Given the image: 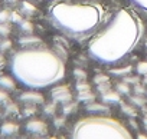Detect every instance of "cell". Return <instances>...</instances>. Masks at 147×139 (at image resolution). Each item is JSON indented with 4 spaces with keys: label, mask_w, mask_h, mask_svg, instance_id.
Listing matches in <instances>:
<instances>
[{
    "label": "cell",
    "mask_w": 147,
    "mask_h": 139,
    "mask_svg": "<svg viewBox=\"0 0 147 139\" xmlns=\"http://www.w3.org/2000/svg\"><path fill=\"white\" fill-rule=\"evenodd\" d=\"M9 100V93L3 89H0V103H5Z\"/></svg>",
    "instance_id": "cell-10"
},
{
    "label": "cell",
    "mask_w": 147,
    "mask_h": 139,
    "mask_svg": "<svg viewBox=\"0 0 147 139\" xmlns=\"http://www.w3.org/2000/svg\"><path fill=\"white\" fill-rule=\"evenodd\" d=\"M131 2H133L137 7H140L141 10L147 12V0H131Z\"/></svg>",
    "instance_id": "cell-9"
},
{
    "label": "cell",
    "mask_w": 147,
    "mask_h": 139,
    "mask_svg": "<svg viewBox=\"0 0 147 139\" xmlns=\"http://www.w3.org/2000/svg\"><path fill=\"white\" fill-rule=\"evenodd\" d=\"M72 139H134L130 130L111 116H87L72 129Z\"/></svg>",
    "instance_id": "cell-4"
},
{
    "label": "cell",
    "mask_w": 147,
    "mask_h": 139,
    "mask_svg": "<svg viewBox=\"0 0 147 139\" xmlns=\"http://www.w3.org/2000/svg\"><path fill=\"white\" fill-rule=\"evenodd\" d=\"M143 33L140 16L130 9H120L90 40L88 55L102 65H115L137 47Z\"/></svg>",
    "instance_id": "cell-1"
},
{
    "label": "cell",
    "mask_w": 147,
    "mask_h": 139,
    "mask_svg": "<svg viewBox=\"0 0 147 139\" xmlns=\"http://www.w3.org/2000/svg\"><path fill=\"white\" fill-rule=\"evenodd\" d=\"M18 130H19V125L15 123V122H5V123H2V126H0V133H2L3 136H12Z\"/></svg>",
    "instance_id": "cell-7"
},
{
    "label": "cell",
    "mask_w": 147,
    "mask_h": 139,
    "mask_svg": "<svg viewBox=\"0 0 147 139\" xmlns=\"http://www.w3.org/2000/svg\"><path fill=\"white\" fill-rule=\"evenodd\" d=\"M26 129H28V132H32V133H38V135H40V133H46L48 126H46V123H45L43 120L32 119V120H29V122L26 123Z\"/></svg>",
    "instance_id": "cell-5"
},
{
    "label": "cell",
    "mask_w": 147,
    "mask_h": 139,
    "mask_svg": "<svg viewBox=\"0 0 147 139\" xmlns=\"http://www.w3.org/2000/svg\"><path fill=\"white\" fill-rule=\"evenodd\" d=\"M35 139H38V138H35Z\"/></svg>",
    "instance_id": "cell-14"
},
{
    "label": "cell",
    "mask_w": 147,
    "mask_h": 139,
    "mask_svg": "<svg viewBox=\"0 0 147 139\" xmlns=\"http://www.w3.org/2000/svg\"><path fill=\"white\" fill-rule=\"evenodd\" d=\"M20 100L26 102V103H42L43 102V96L35 92H26L23 95H20Z\"/></svg>",
    "instance_id": "cell-8"
},
{
    "label": "cell",
    "mask_w": 147,
    "mask_h": 139,
    "mask_svg": "<svg viewBox=\"0 0 147 139\" xmlns=\"http://www.w3.org/2000/svg\"><path fill=\"white\" fill-rule=\"evenodd\" d=\"M102 7L94 3H56L49 9L52 25L62 33L75 39L94 35L102 22Z\"/></svg>",
    "instance_id": "cell-3"
},
{
    "label": "cell",
    "mask_w": 147,
    "mask_h": 139,
    "mask_svg": "<svg viewBox=\"0 0 147 139\" xmlns=\"http://www.w3.org/2000/svg\"><path fill=\"white\" fill-rule=\"evenodd\" d=\"M9 2H10V3H16V2H18V0H9Z\"/></svg>",
    "instance_id": "cell-13"
},
{
    "label": "cell",
    "mask_w": 147,
    "mask_h": 139,
    "mask_svg": "<svg viewBox=\"0 0 147 139\" xmlns=\"http://www.w3.org/2000/svg\"><path fill=\"white\" fill-rule=\"evenodd\" d=\"M15 88H16V79L13 76H9V75L0 76V89L9 92V90H13Z\"/></svg>",
    "instance_id": "cell-6"
},
{
    "label": "cell",
    "mask_w": 147,
    "mask_h": 139,
    "mask_svg": "<svg viewBox=\"0 0 147 139\" xmlns=\"http://www.w3.org/2000/svg\"><path fill=\"white\" fill-rule=\"evenodd\" d=\"M12 76L29 89H45L65 78L63 60L45 47H28L15 52L10 57Z\"/></svg>",
    "instance_id": "cell-2"
},
{
    "label": "cell",
    "mask_w": 147,
    "mask_h": 139,
    "mask_svg": "<svg viewBox=\"0 0 147 139\" xmlns=\"http://www.w3.org/2000/svg\"><path fill=\"white\" fill-rule=\"evenodd\" d=\"M138 72H140V73H146V72H147V63H141V65L138 66Z\"/></svg>",
    "instance_id": "cell-11"
},
{
    "label": "cell",
    "mask_w": 147,
    "mask_h": 139,
    "mask_svg": "<svg viewBox=\"0 0 147 139\" xmlns=\"http://www.w3.org/2000/svg\"><path fill=\"white\" fill-rule=\"evenodd\" d=\"M138 139H147L146 135H138Z\"/></svg>",
    "instance_id": "cell-12"
}]
</instances>
